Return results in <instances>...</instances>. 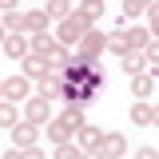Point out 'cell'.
<instances>
[{
	"label": "cell",
	"mask_w": 159,
	"mask_h": 159,
	"mask_svg": "<svg viewBox=\"0 0 159 159\" xmlns=\"http://www.w3.org/2000/svg\"><path fill=\"white\" fill-rule=\"evenodd\" d=\"M92 32V20L88 16H80V12H72L68 20H60V28H56V40L64 44V48H72V44H80V40Z\"/></svg>",
	"instance_id": "6da1fadb"
},
{
	"label": "cell",
	"mask_w": 159,
	"mask_h": 159,
	"mask_svg": "<svg viewBox=\"0 0 159 159\" xmlns=\"http://www.w3.org/2000/svg\"><path fill=\"white\" fill-rule=\"evenodd\" d=\"M103 52H107V36L92 28L88 36L80 40V56H72V64H88V60H99Z\"/></svg>",
	"instance_id": "7a4b0ae2"
},
{
	"label": "cell",
	"mask_w": 159,
	"mask_h": 159,
	"mask_svg": "<svg viewBox=\"0 0 159 159\" xmlns=\"http://www.w3.org/2000/svg\"><path fill=\"white\" fill-rule=\"evenodd\" d=\"M24 119L36 123V127H48V123L56 119V111H52V103L44 96H32V99H24Z\"/></svg>",
	"instance_id": "3957f363"
},
{
	"label": "cell",
	"mask_w": 159,
	"mask_h": 159,
	"mask_svg": "<svg viewBox=\"0 0 159 159\" xmlns=\"http://www.w3.org/2000/svg\"><path fill=\"white\" fill-rule=\"evenodd\" d=\"M28 44H32V52H36V56H48V60H56V56H64V52H68V48H64L56 36H48V32H36Z\"/></svg>",
	"instance_id": "277c9868"
},
{
	"label": "cell",
	"mask_w": 159,
	"mask_h": 159,
	"mask_svg": "<svg viewBox=\"0 0 159 159\" xmlns=\"http://www.w3.org/2000/svg\"><path fill=\"white\" fill-rule=\"evenodd\" d=\"M99 151H103V159H123V155H127V139L119 135V131H103Z\"/></svg>",
	"instance_id": "5b68a950"
},
{
	"label": "cell",
	"mask_w": 159,
	"mask_h": 159,
	"mask_svg": "<svg viewBox=\"0 0 159 159\" xmlns=\"http://www.w3.org/2000/svg\"><path fill=\"white\" fill-rule=\"evenodd\" d=\"M0 52H4V56H12V60H24L28 52H32V44L20 36V32H8V36H4V44H0Z\"/></svg>",
	"instance_id": "8992f818"
},
{
	"label": "cell",
	"mask_w": 159,
	"mask_h": 159,
	"mask_svg": "<svg viewBox=\"0 0 159 159\" xmlns=\"http://www.w3.org/2000/svg\"><path fill=\"white\" fill-rule=\"evenodd\" d=\"M20 64H24V76H28V80H44L48 68H52V60H48V56H36V52H28Z\"/></svg>",
	"instance_id": "52a82bcc"
},
{
	"label": "cell",
	"mask_w": 159,
	"mask_h": 159,
	"mask_svg": "<svg viewBox=\"0 0 159 159\" xmlns=\"http://www.w3.org/2000/svg\"><path fill=\"white\" fill-rule=\"evenodd\" d=\"M155 72H159V68H143L139 76H131V92H135V99H147L151 92H155Z\"/></svg>",
	"instance_id": "ba28073f"
},
{
	"label": "cell",
	"mask_w": 159,
	"mask_h": 159,
	"mask_svg": "<svg viewBox=\"0 0 159 159\" xmlns=\"http://www.w3.org/2000/svg\"><path fill=\"white\" fill-rule=\"evenodd\" d=\"M56 119L64 123V127H68V131H72V135H76L80 127L88 123V116H84V103H68V107H64V111H60Z\"/></svg>",
	"instance_id": "9c48e42d"
},
{
	"label": "cell",
	"mask_w": 159,
	"mask_h": 159,
	"mask_svg": "<svg viewBox=\"0 0 159 159\" xmlns=\"http://www.w3.org/2000/svg\"><path fill=\"white\" fill-rule=\"evenodd\" d=\"M8 131H12V143H16V147H32V143L40 139V127L28 123V119H20L16 127H8Z\"/></svg>",
	"instance_id": "30bf717a"
},
{
	"label": "cell",
	"mask_w": 159,
	"mask_h": 159,
	"mask_svg": "<svg viewBox=\"0 0 159 159\" xmlns=\"http://www.w3.org/2000/svg\"><path fill=\"white\" fill-rule=\"evenodd\" d=\"M72 139H76L84 151H99V143H103V131H99L96 123H84V127H80V131H76Z\"/></svg>",
	"instance_id": "8fae6325"
},
{
	"label": "cell",
	"mask_w": 159,
	"mask_h": 159,
	"mask_svg": "<svg viewBox=\"0 0 159 159\" xmlns=\"http://www.w3.org/2000/svg\"><path fill=\"white\" fill-rule=\"evenodd\" d=\"M4 99L24 103V99H28V76H12V80H4Z\"/></svg>",
	"instance_id": "7c38bea8"
},
{
	"label": "cell",
	"mask_w": 159,
	"mask_h": 159,
	"mask_svg": "<svg viewBox=\"0 0 159 159\" xmlns=\"http://www.w3.org/2000/svg\"><path fill=\"white\" fill-rule=\"evenodd\" d=\"M24 32L36 36V32H48V12L36 8V12H24Z\"/></svg>",
	"instance_id": "4fadbf2b"
},
{
	"label": "cell",
	"mask_w": 159,
	"mask_h": 159,
	"mask_svg": "<svg viewBox=\"0 0 159 159\" xmlns=\"http://www.w3.org/2000/svg\"><path fill=\"white\" fill-rule=\"evenodd\" d=\"M20 119H24V111H20L12 99H0V127H16Z\"/></svg>",
	"instance_id": "5bb4252c"
},
{
	"label": "cell",
	"mask_w": 159,
	"mask_h": 159,
	"mask_svg": "<svg viewBox=\"0 0 159 159\" xmlns=\"http://www.w3.org/2000/svg\"><path fill=\"white\" fill-rule=\"evenodd\" d=\"M147 44H151V32H147L143 24H135V28H127V48H131V52H143Z\"/></svg>",
	"instance_id": "9a60e30c"
},
{
	"label": "cell",
	"mask_w": 159,
	"mask_h": 159,
	"mask_svg": "<svg viewBox=\"0 0 159 159\" xmlns=\"http://www.w3.org/2000/svg\"><path fill=\"white\" fill-rule=\"evenodd\" d=\"M107 52L111 56H127L131 48H127V28H116L111 36H107Z\"/></svg>",
	"instance_id": "2e32d148"
},
{
	"label": "cell",
	"mask_w": 159,
	"mask_h": 159,
	"mask_svg": "<svg viewBox=\"0 0 159 159\" xmlns=\"http://www.w3.org/2000/svg\"><path fill=\"white\" fill-rule=\"evenodd\" d=\"M131 123H135V127H151V103H147V99H135V107H131Z\"/></svg>",
	"instance_id": "e0dca14e"
},
{
	"label": "cell",
	"mask_w": 159,
	"mask_h": 159,
	"mask_svg": "<svg viewBox=\"0 0 159 159\" xmlns=\"http://www.w3.org/2000/svg\"><path fill=\"white\" fill-rule=\"evenodd\" d=\"M44 12H48V20H68L76 8H72L68 0H48V8H44Z\"/></svg>",
	"instance_id": "ac0fdd59"
},
{
	"label": "cell",
	"mask_w": 159,
	"mask_h": 159,
	"mask_svg": "<svg viewBox=\"0 0 159 159\" xmlns=\"http://www.w3.org/2000/svg\"><path fill=\"white\" fill-rule=\"evenodd\" d=\"M40 96L52 103V99H60V96H64V84H60V80H52V76H44V80H40Z\"/></svg>",
	"instance_id": "d6986e66"
},
{
	"label": "cell",
	"mask_w": 159,
	"mask_h": 159,
	"mask_svg": "<svg viewBox=\"0 0 159 159\" xmlns=\"http://www.w3.org/2000/svg\"><path fill=\"white\" fill-rule=\"evenodd\" d=\"M48 143H72V131H68V127H64V123H60V119H52V123H48Z\"/></svg>",
	"instance_id": "ffe728a7"
},
{
	"label": "cell",
	"mask_w": 159,
	"mask_h": 159,
	"mask_svg": "<svg viewBox=\"0 0 159 159\" xmlns=\"http://www.w3.org/2000/svg\"><path fill=\"white\" fill-rule=\"evenodd\" d=\"M80 16H88L92 24H96L99 16H103V0H80V8H76Z\"/></svg>",
	"instance_id": "44dd1931"
},
{
	"label": "cell",
	"mask_w": 159,
	"mask_h": 159,
	"mask_svg": "<svg viewBox=\"0 0 159 159\" xmlns=\"http://www.w3.org/2000/svg\"><path fill=\"white\" fill-rule=\"evenodd\" d=\"M119 60H123V72H127V76H139V72H143V64H147L143 52H127V56H119Z\"/></svg>",
	"instance_id": "7402d4cb"
},
{
	"label": "cell",
	"mask_w": 159,
	"mask_h": 159,
	"mask_svg": "<svg viewBox=\"0 0 159 159\" xmlns=\"http://www.w3.org/2000/svg\"><path fill=\"white\" fill-rule=\"evenodd\" d=\"M0 24H4V32H24V12H4V20H0Z\"/></svg>",
	"instance_id": "603a6c76"
},
{
	"label": "cell",
	"mask_w": 159,
	"mask_h": 159,
	"mask_svg": "<svg viewBox=\"0 0 159 159\" xmlns=\"http://www.w3.org/2000/svg\"><path fill=\"white\" fill-rule=\"evenodd\" d=\"M56 159H84V147H80L76 139H72V143H60V147H56Z\"/></svg>",
	"instance_id": "cb8c5ba5"
},
{
	"label": "cell",
	"mask_w": 159,
	"mask_h": 159,
	"mask_svg": "<svg viewBox=\"0 0 159 159\" xmlns=\"http://www.w3.org/2000/svg\"><path fill=\"white\" fill-rule=\"evenodd\" d=\"M147 32H151V40H159V0L147 8Z\"/></svg>",
	"instance_id": "d4e9b609"
},
{
	"label": "cell",
	"mask_w": 159,
	"mask_h": 159,
	"mask_svg": "<svg viewBox=\"0 0 159 159\" xmlns=\"http://www.w3.org/2000/svg\"><path fill=\"white\" fill-rule=\"evenodd\" d=\"M147 8H151L147 0H123V16H143Z\"/></svg>",
	"instance_id": "484cf974"
},
{
	"label": "cell",
	"mask_w": 159,
	"mask_h": 159,
	"mask_svg": "<svg viewBox=\"0 0 159 159\" xmlns=\"http://www.w3.org/2000/svg\"><path fill=\"white\" fill-rule=\"evenodd\" d=\"M143 60H147V68H159V40H151L143 48Z\"/></svg>",
	"instance_id": "4316f807"
},
{
	"label": "cell",
	"mask_w": 159,
	"mask_h": 159,
	"mask_svg": "<svg viewBox=\"0 0 159 159\" xmlns=\"http://www.w3.org/2000/svg\"><path fill=\"white\" fill-rule=\"evenodd\" d=\"M24 151V159H44V151H40V143H32V147H20Z\"/></svg>",
	"instance_id": "83f0119b"
},
{
	"label": "cell",
	"mask_w": 159,
	"mask_h": 159,
	"mask_svg": "<svg viewBox=\"0 0 159 159\" xmlns=\"http://www.w3.org/2000/svg\"><path fill=\"white\" fill-rule=\"evenodd\" d=\"M135 159H159V151H155V147H139Z\"/></svg>",
	"instance_id": "f1b7e54d"
},
{
	"label": "cell",
	"mask_w": 159,
	"mask_h": 159,
	"mask_svg": "<svg viewBox=\"0 0 159 159\" xmlns=\"http://www.w3.org/2000/svg\"><path fill=\"white\" fill-rule=\"evenodd\" d=\"M20 8V0H0V12H16Z\"/></svg>",
	"instance_id": "f546056e"
},
{
	"label": "cell",
	"mask_w": 159,
	"mask_h": 159,
	"mask_svg": "<svg viewBox=\"0 0 159 159\" xmlns=\"http://www.w3.org/2000/svg\"><path fill=\"white\" fill-rule=\"evenodd\" d=\"M4 159H24V151H20V147H8V151H4Z\"/></svg>",
	"instance_id": "4dcf8cb0"
},
{
	"label": "cell",
	"mask_w": 159,
	"mask_h": 159,
	"mask_svg": "<svg viewBox=\"0 0 159 159\" xmlns=\"http://www.w3.org/2000/svg\"><path fill=\"white\" fill-rule=\"evenodd\" d=\"M151 123L159 127V103H151Z\"/></svg>",
	"instance_id": "1f68e13d"
},
{
	"label": "cell",
	"mask_w": 159,
	"mask_h": 159,
	"mask_svg": "<svg viewBox=\"0 0 159 159\" xmlns=\"http://www.w3.org/2000/svg\"><path fill=\"white\" fill-rule=\"evenodd\" d=\"M84 159H103V151H84Z\"/></svg>",
	"instance_id": "d6a6232c"
},
{
	"label": "cell",
	"mask_w": 159,
	"mask_h": 159,
	"mask_svg": "<svg viewBox=\"0 0 159 159\" xmlns=\"http://www.w3.org/2000/svg\"><path fill=\"white\" fill-rule=\"evenodd\" d=\"M4 36H8V32H4V24H0V44H4Z\"/></svg>",
	"instance_id": "836d02e7"
},
{
	"label": "cell",
	"mask_w": 159,
	"mask_h": 159,
	"mask_svg": "<svg viewBox=\"0 0 159 159\" xmlns=\"http://www.w3.org/2000/svg\"><path fill=\"white\" fill-rule=\"evenodd\" d=\"M0 99H4V80H0Z\"/></svg>",
	"instance_id": "e575fe53"
},
{
	"label": "cell",
	"mask_w": 159,
	"mask_h": 159,
	"mask_svg": "<svg viewBox=\"0 0 159 159\" xmlns=\"http://www.w3.org/2000/svg\"><path fill=\"white\" fill-rule=\"evenodd\" d=\"M68 4H72V0H68Z\"/></svg>",
	"instance_id": "d590c367"
},
{
	"label": "cell",
	"mask_w": 159,
	"mask_h": 159,
	"mask_svg": "<svg viewBox=\"0 0 159 159\" xmlns=\"http://www.w3.org/2000/svg\"><path fill=\"white\" fill-rule=\"evenodd\" d=\"M0 56H4V52H0Z\"/></svg>",
	"instance_id": "8d00e7d4"
}]
</instances>
